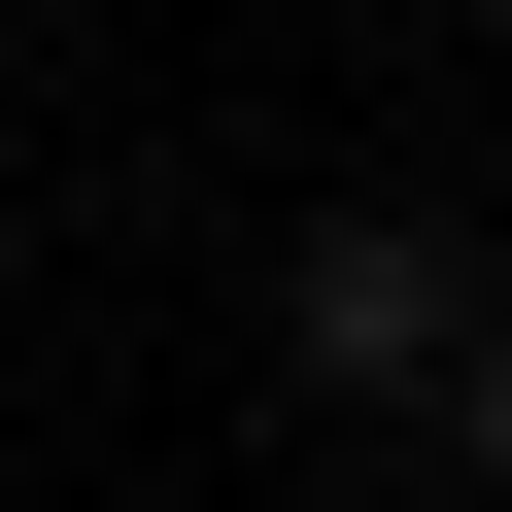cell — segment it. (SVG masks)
<instances>
[{
    "label": "cell",
    "instance_id": "6da1fadb",
    "mask_svg": "<svg viewBox=\"0 0 512 512\" xmlns=\"http://www.w3.org/2000/svg\"><path fill=\"white\" fill-rule=\"evenodd\" d=\"M478 308H512V274H478L444 205H308V239H274V376H308V410H444Z\"/></svg>",
    "mask_w": 512,
    "mask_h": 512
},
{
    "label": "cell",
    "instance_id": "7a4b0ae2",
    "mask_svg": "<svg viewBox=\"0 0 512 512\" xmlns=\"http://www.w3.org/2000/svg\"><path fill=\"white\" fill-rule=\"evenodd\" d=\"M444 478H478V512H512V308H478V342H444Z\"/></svg>",
    "mask_w": 512,
    "mask_h": 512
}]
</instances>
